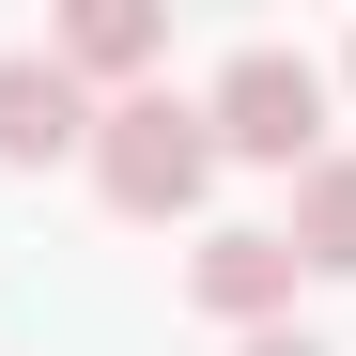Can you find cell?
Returning a JSON list of instances; mask_svg holds the SVG:
<instances>
[{
    "instance_id": "cell-1",
    "label": "cell",
    "mask_w": 356,
    "mask_h": 356,
    "mask_svg": "<svg viewBox=\"0 0 356 356\" xmlns=\"http://www.w3.org/2000/svg\"><path fill=\"white\" fill-rule=\"evenodd\" d=\"M93 186L124 202V217H186L217 186V124L186 93H124V108H93Z\"/></svg>"
},
{
    "instance_id": "cell-2",
    "label": "cell",
    "mask_w": 356,
    "mask_h": 356,
    "mask_svg": "<svg viewBox=\"0 0 356 356\" xmlns=\"http://www.w3.org/2000/svg\"><path fill=\"white\" fill-rule=\"evenodd\" d=\"M202 124H217V155H248V170H310L325 155V63H310V47H232L217 93H202Z\"/></svg>"
},
{
    "instance_id": "cell-3",
    "label": "cell",
    "mask_w": 356,
    "mask_h": 356,
    "mask_svg": "<svg viewBox=\"0 0 356 356\" xmlns=\"http://www.w3.org/2000/svg\"><path fill=\"white\" fill-rule=\"evenodd\" d=\"M0 155H16V170L93 155V93L63 78V47H16V63H0Z\"/></svg>"
},
{
    "instance_id": "cell-4",
    "label": "cell",
    "mask_w": 356,
    "mask_h": 356,
    "mask_svg": "<svg viewBox=\"0 0 356 356\" xmlns=\"http://www.w3.org/2000/svg\"><path fill=\"white\" fill-rule=\"evenodd\" d=\"M186 294H202L217 325H248V341H264V325L294 310V232H202V264H186Z\"/></svg>"
},
{
    "instance_id": "cell-5",
    "label": "cell",
    "mask_w": 356,
    "mask_h": 356,
    "mask_svg": "<svg viewBox=\"0 0 356 356\" xmlns=\"http://www.w3.org/2000/svg\"><path fill=\"white\" fill-rule=\"evenodd\" d=\"M155 47H170L155 0H78V16H63V78H78V93H93V78H140Z\"/></svg>"
},
{
    "instance_id": "cell-6",
    "label": "cell",
    "mask_w": 356,
    "mask_h": 356,
    "mask_svg": "<svg viewBox=\"0 0 356 356\" xmlns=\"http://www.w3.org/2000/svg\"><path fill=\"white\" fill-rule=\"evenodd\" d=\"M294 264L356 279V155H310V170H294Z\"/></svg>"
},
{
    "instance_id": "cell-7",
    "label": "cell",
    "mask_w": 356,
    "mask_h": 356,
    "mask_svg": "<svg viewBox=\"0 0 356 356\" xmlns=\"http://www.w3.org/2000/svg\"><path fill=\"white\" fill-rule=\"evenodd\" d=\"M248 356H325V341H294V325H264V341H248Z\"/></svg>"
}]
</instances>
